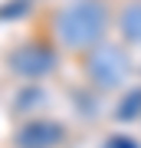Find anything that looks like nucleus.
Here are the masks:
<instances>
[{"mask_svg":"<svg viewBox=\"0 0 141 148\" xmlns=\"http://www.w3.org/2000/svg\"><path fill=\"white\" fill-rule=\"evenodd\" d=\"M13 69L23 76H40L52 69V53H46L43 46H23L13 53Z\"/></svg>","mask_w":141,"mask_h":148,"instance_id":"obj_3","label":"nucleus"},{"mask_svg":"<svg viewBox=\"0 0 141 148\" xmlns=\"http://www.w3.org/2000/svg\"><path fill=\"white\" fill-rule=\"evenodd\" d=\"M63 135V128L52 125V122H30V125L20 128L16 135V145L20 148H52Z\"/></svg>","mask_w":141,"mask_h":148,"instance_id":"obj_2","label":"nucleus"},{"mask_svg":"<svg viewBox=\"0 0 141 148\" xmlns=\"http://www.w3.org/2000/svg\"><path fill=\"white\" fill-rule=\"evenodd\" d=\"M56 27H59V36L69 46H89L92 40H99L102 10H99V3H72L59 13Z\"/></svg>","mask_w":141,"mask_h":148,"instance_id":"obj_1","label":"nucleus"}]
</instances>
